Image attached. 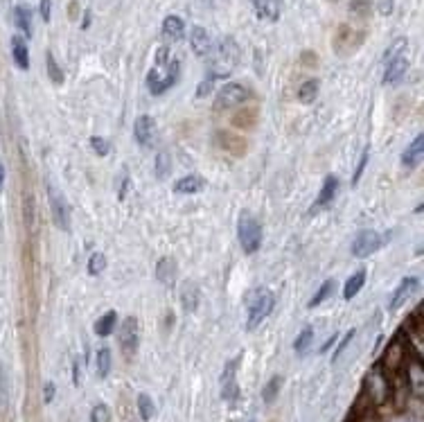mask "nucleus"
Masks as SVG:
<instances>
[{
  "instance_id": "1",
  "label": "nucleus",
  "mask_w": 424,
  "mask_h": 422,
  "mask_svg": "<svg viewBox=\"0 0 424 422\" xmlns=\"http://www.w3.org/2000/svg\"><path fill=\"white\" fill-rule=\"evenodd\" d=\"M178 79V59L169 56L167 48H160L156 52V66L147 75V88L151 95H162L169 91Z\"/></svg>"
},
{
  "instance_id": "2",
  "label": "nucleus",
  "mask_w": 424,
  "mask_h": 422,
  "mask_svg": "<svg viewBox=\"0 0 424 422\" xmlns=\"http://www.w3.org/2000/svg\"><path fill=\"white\" fill-rule=\"evenodd\" d=\"M210 79H224L235 70L240 61V45L235 43V39L224 36L215 48H210Z\"/></svg>"
},
{
  "instance_id": "3",
  "label": "nucleus",
  "mask_w": 424,
  "mask_h": 422,
  "mask_svg": "<svg viewBox=\"0 0 424 422\" xmlns=\"http://www.w3.org/2000/svg\"><path fill=\"white\" fill-rule=\"evenodd\" d=\"M273 307H275V296H273L271 289L257 287V289L248 291V296H246V310H248L246 330H255L259 323L273 312Z\"/></svg>"
},
{
  "instance_id": "4",
  "label": "nucleus",
  "mask_w": 424,
  "mask_h": 422,
  "mask_svg": "<svg viewBox=\"0 0 424 422\" xmlns=\"http://www.w3.org/2000/svg\"><path fill=\"white\" fill-rule=\"evenodd\" d=\"M363 41H365V32L363 30L343 23V25H339L337 34H334L332 45H334V52H337L339 56H350L363 45Z\"/></svg>"
},
{
  "instance_id": "5",
  "label": "nucleus",
  "mask_w": 424,
  "mask_h": 422,
  "mask_svg": "<svg viewBox=\"0 0 424 422\" xmlns=\"http://www.w3.org/2000/svg\"><path fill=\"white\" fill-rule=\"evenodd\" d=\"M363 395L368 397L370 404H377V407H381V404L390 397V384H388L386 372L381 370V366H372L368 375H365Z\"/></svg>"
},
{
  "instance_id": "6",
  "label": "nucleus",
  "mask_w": 424,
  "mask_h": 422,
  "mask_svg": "<svg viewBox=\"0 0 424 422\" xmlns=\"http://www.w3.org/2000/svg\"><path fill=\"white\" fill-rule=\"evenodd\" d=\"M237 238L244 253H255L262 246V226H259V222L253 215L244 213L237 224Z\"/></svg>"
},
{
  "instance_id": "7",
  "label": "nucleus",
  "mask_w": 424,
  "mask_h": 422,
  "mask_svg": "<svg viewBox=\"0 0 424 422\" xmlns=\"http://www.w3.org/2000/svg\"><path fill=\"white\" fill-rule=\"evenodd\" d=\"M138 344H140V323H138L136 316H127L120 326V348L127 359H131L136 355Z\"/></svg>"
},
{
  "instance_id": "8",
  "label": "nucleus",
  "mask_w": 424,
  "mask_h": 422,
  "mask_svg": "<svg viewBox=\"0 0 424 422\" xmlns=\"http://www.w3.org/2000/svg\"><path fill=\"white\" fill-rule=\"evenodd\" d=\"M248 100V91L244 88L242 84H226L222 91L217 93V100H215V111H228V109H235L240 107Z\"/></svg>"
},
{
  "instance_id": "9",
  "label": "nucleus",
  "mask_w": 424,
  "mask_h": 422,
  "mask_svg": "<svg viewBox=\"0 0 424 422\" xmlns=\"http://www.w3.org/2000/svg\"><path fill=\"white\" fill-rule=\"evenodd\" d=\"M406 359V348H404V341L395 337L390 344L386 346V350L384 355H381V370H386V372H397L399 366L404 363Z\"/></svg>"
},
{
  "instance_id": "10",
  "label": "nucleus",
  "mask_w": 424,
  "mask_h": 422,
  "mask_svg": "<svg viewBox=\"0 0 424 422\" xmlns=\"http://www.w3.org/2000/svg\"><path fill=\"white\" fill-rule=\"evenodd\" d=\"M237 366L240 359H231L226 363L224 375H222V397L226 402H235L240 397V386H237Z\"/></svg>"
},
{
  "instance_id": "11",
  "label": "nucleus",
  "mask_w": 424,
  "mask_h": 422,
  "mask_svg": "<svg viewBox=\"0 0 424 422\" xmlns=\"http://www.w3.org/2000/svg\"><path fill=\"white\" fill-rule=\"evenodd\" d=\"M379 246H381L379 233H374V231H361V233H359L357 238H354V242H352V255H354V257H368V255H372Z\"/></svg>"
},
{
  "instance_id": "12",
  "label": "nucleus",
  "mask_w": 424,
  "mask_h": 422,
  "mask_svg": "<svg viewBox=\"0 0 424 422\" xmlns=\"http://www.w3.org/2000/svg\"><path fill=\"white\" fill-rule=\"evenodd\" d=\"M418 287H420V280H418V278H404L402 282H399V287L395 289V294L390 296L388 310H390V312L399 310V307H402L406 300H409V298L415 294V291H418Z\"/></svg>"
},
{
  "instance_id": "13",
  "label": "nucleus",
  "mask_w": 424,
  "mask_h": 422,
  "mask_svg": "<svg viewBox=\"0 0 424 422\" xmlns=\"http://www.w3.org/2000/svg\"><path fill=\"white\" fill-rule=\"evenodd\" d=\"M50 206H52V217L54 224L59 226L61 231H70V208L66 204V199L61 194H56L54 190L50 192Z\"/></svg>"
},
{
  "instance_id": "14",
  "label": "nucleus",
  "mask_w": 424,
  "mask_h": 422,
  "mask_svg": "<svg viewBox=\"0 0 424 422\" xmlns=\"http://www.w3.org/2000/svg\"><path fill=\"white\" fill-rule=\"evenodd\" d=\"M134 136L136 140L142 145V147H151L153 136H156V123H153L151 116H140L134 125Z\"/></svg>"
},
{
  "instance_id": "15",
  "label": "nucleus",
  "mask_w": 424,
  "mask_h": 422,
  "mask_svg": "<svg viewBox=\"0 0 424 422\" xmlns=\"http://www.w3.org/2000/svg\"><path fill=\"white\" fill-rule=\"evenodd\" d=\"M337 190H339V178L330 174L328 178H325L323 188H321V192H318V199L312 204V210H309V213L314 215V213H318V210H321V208L330 206V204H332V199L337 197Z\"/></svg>"
},
{
  "instance_id": "16",
  "label": "nucleus",
  "mask_w": 424,
  "mask_h": 422,
  "mask_svg": "<svg viewBox=\"0 0 424 422\" xmlns=\"http://www.w3.org/2000/svg\"><path fill=\"white\" fill-rule=\"evenodd\" d=\"M409 70V59L406 54H397L395 59L386 61V72H384V84H395L404 77V72Z\"/></svg>"
},
{
  "instance_id": "17",
  "label": "nucleus",
  "mask_w": 424,
  "mask_h": 422,
  "mask_svg": "<svg viewBox=\"0 0 424 422\" xmlns=\"http://www.w3.org/2000/svg\"><path fill=\"white\" fill-rule=\"evenodd\" d=\"M217 143H219V147L226 149V151H231L235 154V156H242L244 151H246V140L240 136H235V134H228V131H219L217 134Z\"/></svg>"
},
{
  "instance_id": "18",
  "label": "nucleus",
  "mask_w": 424,
  "mask_h": 422,
  "mask_svg": "<svg viewBox=\"0 0 424 422\" xmlns=\"http://www.w3.org/2000/svg\"><path fill=\"white\" fill-rule=\"evenodd\" d=\"M253 7L259 19L264 21H278L280 19V10H282V3L280 0H251Z\"/></svg>"
},
{
  "instance_id": "19",
  "label": "nucleus",
  "mask_w": 424,
  "mask_h": 422,
  "mask_svg": "<svg viewBox=\"0 0 424 422\" xmlns=\"http://www.w3.org/2000/svg\"><path fill=\"white\" fill-rule=\"evenodd\" d=\"M190 45H192L194 54L206 56V54L210 52V48H212L210 34H208V32L203 30L201 25H194V28H192V34H190Z\"/></svg>"
},
{
  "instance_id": "20",
  "label": "nucleus",
  "mask_w": 424,
  "mask_h": 422,
  "mask_svg": "<svg viewBox=\"0 0 424 422\" xmlns=\"http://www.w3.org/2000/svg\"><path fill=\"white\" fill-rule=\"evenodd\" d=\"M406 384L418 397L424 393V366L420 359H413L409 363V379H406Z\"/></svg>"
},
{
  "instance_id": "21",
  "label": "nucleus",
  "mask_w": 424,
  "mask_h": 422,
  "mask_svg": "<svg viewBox=\"0 0 424 422\" xmlns=\"http://www.w3.org/2000/svg\"><path fill=\"white\" fill-rule=\"evenodd\" d=\"M183 34H185V23L181 16H167L162 21V36L167 41H178V39H183Z\"/></svg>"
},
{
  "instance_id": "22",
  "label": "nucleus",
  "mask_w": 424,
  "mask_h": 422,
  "mask_svg": "<svg viewBox=\"0 0 424 422\" xmlns=\"http://www.w3.org/2000/svg\"><path fill=\"white\" fill-rule=\"evenodd\" d=\"M422 156H424V138L422 136H415V140L406 147L404 156H402V163L406 167H415L422 163Z\"/></svg>"
},
{
  "instance_id": "23",
  "label": "nucleus",
  "mask_w": 424,
  "mask_h": 422,
  "mask_svg": "<svg viewBox=\"0 0 424 422\" xmlns=\"http://www.w3.org/2000/svg\"><path fill=\"white\" fill-rule=\"evenodd\" d=\"M12 56L16 61V66L21 70H28L30 68V52H28V43L23 41L21 36H14L12 39Z\"/></svg>"
},
{
  "instance_id": "24",
  "label": "nucleus",
  "mask_w": 424,
  "mask_h": 422,
  "mask_svg": "<svg viewBox=\"0 0 424 422\" xmlns=\"http://www.w3.org/2000/svg\"><path fill=\"white\" fill-rule=\"evenodd\" d=\"M199 287L194 282H185L183 289H181V303H183V310L185 312H194L199 307Z\"/></svg>"
},
{
  "instance_id": "25",
  "label": "nucleus",
  "mask_w": 424,
  "mask_h": 422,
  "mask_svg": "<svg viewBox=\"0 0 424 422\" xmlns=\"http://www.w3.org/2000/svg\"><path fill=\"white\" fill-rule=\"evenodd\" d=\"M156 278L162 282V285H172L176 278V262L169 257H162L156 264Z\"/></svg>"
},
{
  "instance_id": "26",
  "label": "nucleus",
  "mask_w": 424,
  "mask_h": 422,
  "mask_svg": "<svg viewBox=\"0 0 424 422\" xmlns=\"http://www.w3.org/2000/svg\"><path fill=\"white\" fill-rule=\"evenodd\" d=\"M201 188H203V181L197 174H192V176H183L181 181H176L174 192H178V194H197Z\"/></svg>"
},
{
  "instance_id": "27",
  "label": "nucleus",
  "mask_w": 424,
  "mask_h": 422,
  "mask_svg": "<svg viewBox=\"0 0 424 422\" xmlns=\"http://www.w3.org/2000/svg\"><path fill=\"white\" fill-rule=\"evenodd\" d=\"M14 21H16V28L23 30V34H32V12L28 10L25 5H19L14 10Z\"/></svg>"
},
{
  "instance_id": "28",
  "label": "nucleus",
  "mask_w": 424,
  "mask_h": 422,
  "mask_svg": "<svg viewBox=\"0 0 424 422\" xmlns=\"http://www.w3.org/2000/svg\"><path fill=\"white\" fill-rule=\"evenodd\" d=\"M372 14V3L370 0H352L350 3V16L354 21H368Z\"/></svg>"
},
{
  "instance_id": "29",
  "label": "nucleus",
  "mask_w": 424,
  "mask_h": 422,
  "mask_svg": "<svg viewBox=\"0 0 424 422\" xmlns=\"http://www.w3.org/2000/svg\"><path fill=\"white\" fill-rule=\"evenodd\" d=\"M318 88H321V82H318V79H307V82L300 84V88H298V100L303 104H312L318 95Z\"/></svg>"
},
{
  "instance_id": "30",
  "label": "nucleus",
  "mask_w": 424,
  "mask_h": 422,
  "mask_svg": "<svg viewBox=\"0 0 424 422\" xmlns=\"http://www.w3.org/2000/svg\"><path fill=\"white\" fill-rule=\"evenodd\" d=\"M255 120H257V109L248 107V109H242L237 116L233 118V125L240 129H253L255 127Z\"/></svg>"
},
{
  "instance_id": "31",
  "label": "nucleus",
  "mask_w": 424,
  "mask_h": 422,
  "mask_svg": "<svg viewBox=\"0 0 424 422\" xmlns=\"http://www.w3.org/2000/svg\"><path fill=\"white\" fill-rule=\"evenodd\" d=\"M116 323H118V314L116 312H106L100 321L95 323V335L97 337H109L113 328H116Z\"/></svg>"
},
{
  "instance_id": "32",
  "label": "nucleus",
  "mask_w": 424,
  "mask_h": 422,
  "mask_svg": "<svg viewBox=\"0 0 424 422\" xmlns=\"http://www.w3.org/2000/svg\"><path fill=\"white\" fill-rule=\"evenodd\" d=\"M363 282H365V271H357L354 275H350L348 278V282H346V289H343V296L348 298V300H352L359 291H361V287H363Z\"/></svg>"
},
{
  "instance_id": "33",
  "label": "nucleus",
  "mask_w": 424,
  "mask_h": 422,
  "mask_svg": "<svg viewBox=\"0 0 424 422\" xmlns=\"http://www.w3.org/2000/svg\"><path fill=\"white\" fill-rule=\"evenodd\" d=\"M95 366H97V377H100V379L109 377V372H111V350H109V348H102V350H97Z\"/></svg>"
},
{
  "instance_id": "34",
  "label": "nucleus",
  "mask_w": 424,
  "mask_h": 422,
  "mask_svg": "<svg viewBox=\"0 0 424 422\" xmlns=\"http://www.w3.org/2000/svg\"><path fill=\"white\" fill-rule=\"evenodd\" d=\"M280 388H282V377H280V375L271 377V379H268V384L264 386V391H262V400H264L266 404H271L275 397H278Z\"/></svg>"
},
{
  "instance_id": "35",
  "label": "nucleus",
  "mask_w": 424,
  "mask_h": 422,
  "mask_svg": "<svg viewBox=\"0 0 424 422\" xmlns=\"http://www.w3.org/2000/svg\"><path fill=\"white\" fill-rule=\"evenodd\" d=\"M138 413H140V418H142V420H151V418H153V413H156V407H153L151 397L147 395V393H140V395H138Z\"/></svg>"
},
{
  "instance_id": "36",
  "label": "nucleus",
  "mask_w": 424,
  "mask_h": 422,
  "mask_svg": "<svg viewBox=\"0 0 424 422\" xmlns=\"http://www.w3.org/2000/svg\"><path fill=\"white\" fill-rule=\"evenodd\" d=\"M312 341H314V330L305 328L303 332H300V337L296 339V344H293V350H296L298 355H305L309 350V346H312Z\"/></svg>"
},
{
  "instance_id": "37",
  "label": "nucleus",
  "mask_w": 424,
  "mask_h": 422,
  "mask_svg": "<svg viewBox=\"0 0 424 422\" xmlns=\"http://www.w3.org/2000/svg\"><path fill=\"white\" fill-rule=\"evenodd\" d=\"M172 169V160H169V154L167 151H160L156 156V163H153V172H156L158 178H165Z\"/></svg>"
},
{
  "instance_id": "38",
  "label": "nucleus",
  "mask_w": 424,
  "mask_h": 422,
  "mask_svg": "<svg viewBox=\"0 0 424 422\" xmlns=\"http://www.w3.org/2000/svg\"><path fill=\"white\" fill-rule=\"evenodd\" d=\"M390 393H395V407H397V409H404L406 402H409L411 388H409V384H406V381H397L395 391H390Z\"/></svg>"
},
{
  "instance_id": "39",
  "label": "nucleus",
  "mask_w": 424,
  "mask_h": 422,
  "mask_svg": "<svg viewBox=\"0 0 424 422\" xmlns=\"http://www.w3.org/2000/svg\"><path fill=\"white\" fill-rule=\"evenodd\" d=\"M45 66H47V75H50V79L54 84H63V72L59 68V63L54 61V54L47 52L45 54Z\"/></svg>"
},
{
  "instance_id": "40",
  "label": "nucleus",
  "mask_w": 424,
  "mask_h": 422,
  "mask_svg": "<svg viewBox=\"0 0 424 422\" xmlns=\"http://www.w3.org/2000/svg\"><path fill=\"white\" fill-rule=\"evenodd\" d=\"M332 291H334V280H325L323 285H321V289H318L316 294L312 296V300H309V307H312V310H314V307H318L325 298L332 294Z\"/></svg>"
},
{
  "instance_id": "41",
  "label": "nucleus",
  "mask_w": 424,
  "mask_h": 422,
  "mask_svg": "<svg viewBox=\"0 0 424 422\" xmlns=\"http://www.w3.org/2000/svg\"><path fill=\"white\" fill-rule=\"evenodd\" d=\"M106 266V255L104 253H93L91 260H88V273L91 275H100Z\"/></svg>"
},
{
  "instance_id": "42",
  "label": "nucleus",
  "mask_w": 424,
  "mask_h": 422,
  "mask_svg": "<svg viewBox=\"0 0 424 422\" xmlns=\"http://www.w3.org/2000/svg\"><path fill=\"white\" fill-rule=\"evenodd\" d=\"M91 422H111V409L106 404H95L91 411Z\"/></svg>"
},
{
  "instance_id": "43",
  "label": "nucleus",
  "mask_w": 424,
  "mask_h": 422,
  "mask_svg": "<svg viewBox=\"0 0 424 422\" xmlns=\"http://www.w3.org/2000/svg\"><path fill=\"white\" fill-rule=\"evenodd\" d=\"M91 147H93V151L97 154V156H106V154L111 151L109 140H106V138H100V136H93V138H91Z\"/></svg>"
},
{
  "instance_id": "44",
  "label": "nucleus",
  "mask_w": 424,
  "mask_h": 422,
  "mask_svg": "<svg viewBox=\"0 0 424 422\" xmlns=\"http://www.w3.org/2000/svg\"><path fill=\"white\" fill-rule=\"evenodd\" d=\"M352 339H354V330H350L348 335L343 337V341H341V344H339V348H337V350H334V357H332V361H337L339 357L343 355V350H346V348L350 346V341H352Z\"/></svg>"
},
{
  "instance_id": "45",
  "label": "nucleus",
  "mask_w": 424,
  "mask_h": 422,
  "mask_svg": "<svg viewBox=\"0 0 424 422\" xmlns=\"http://www.w3.org/2000/svg\"><path fill=\"white\" fill-rule=\"evenodd\" d=\"M365 163H368V149H363V154H361V160H359V165H357V169H354L352 183H359V178H361L363 169H365Z\"/></svg>"
},
{
  "instance_id": "46",
  "label": "nucleus",
  "mask_w": 424,
  "mask_h": 422,
  "mask_svg": "<svg viewBox=\"0 0 424 422\" xmlns=\"http://www.w3.org/2000/svg\"><path fill=\"white\" fill-rule=\"evenodd\" d=\"M212 86H215V79H203V82H201V86H199V91H197V95L199 97H206L210 91H212Z\"/></svg>"
},
{
  "instance_id": "47",
  "label": "nucleus",
  "mask_w": 424,
  "mask_h": 422,
  "mask_svg": "<svg viewBox=\"0 0 424 422\" xmlns=\"http://www.w3.org/2000/svg\"><path fill=\"white\" fill-rule=\"evenodd\" d=\"M377 10L381 16H388L390 12H393V0H379L377 3Z\"/></svg>"
},
{
  "instance_id": "48",
  "label": "nucleus",
  "mask_w": 424,
  "mask_h": 422,
  "mask_svg": "<svg viewBox=\"0 0 424 422\" xmlns=\"http://www.w3.org/2000/svg\"><path fill=\"white\" fill-rule=\"evenodd\" d=\"M54 397V384L52 381H47V384L43 386V402H52Z\"/></svg>"
},
{
  "instance_id": "49",
  "label": "nucleus",
  "mask_w": 424,
  "mask_h": 422,
  "mask_svg": "<svg viewBox=\"0 0 424 422\" xmlns=\"http://www.w3.org/2000/svg\"><path fill=\"white\" fill-rule=\"evenodd\" d=\"M50 0H41V16H43V21H50Z\"/></svg>"
},
{
  "instance_id": "50",
  "label": "nucleus",
  "mask_w": 424,
  "mask_h": 422,
  "mask_svg": "<svg viewBox=\"0 0 424 422\" xmlns=\"http://www.w3.org/2000/svg\"><path fill=\"white\" fill-rule=\"evenodd\" d=\"M3 183H5V167L0 163V190H3Z\"/></svg>"
},
{
  "instance_id": "51",
  "label": "nucleus",
  "mask_w": 424,
  "mask_h": 422,
  "mask_svg": "<svg viewBox=\"0 0 424 422\" xmlns=\"http://www.w3.org/2000/svg\"><path fill=\"white\" fill-rule=\"evenodd\" d=\"M395 422H418V420L411 418V416H402V418H397Z\"/></svg>"
},
{
  "instance_id": "52",
  "label": "nucleus",
  "mask_w": 424,
  "mask_h": 422,
  "mask_svg": "<svg viewBox=\"0 0 424 422\" xmlns=\"http://www.w3.org/2000/svg\"><path fill=\"white\" fill-rule=\"evenodd\" d=\"M75 384H79V359L75 361Z\"/></svg>"
},
{
  "instance_id": "53",
  "label": "nucleus",
  "mask_w": 424,
  "mask_h": 422,
  "mask_svg": "<svg viewBox=\"0 0 424 422\" xmlns=\"http://www.w3.org/2000/svg\"><path fill=\"white\" fill-rule=\"evenodd\" d=\"M334 341H337V337H332V339L328 341V344H325V346H323V350H328V348H330V346L334 344Z\"/></svg>"
},
{
  "instance_id": "54",
  "label": "nucleus",
  "mask_w": 424,
  "mask_h": 422,
  "mask_svg": "<svg viewBox=\"0 0 424 422\" xmlns=\"http://www.w3.org/2000/svg\"><path fill=\"white\" fill-rule=\"evenodd\" d=\"M77 14V3H72L70 5V16H75Z\"/></svg>"
},
{
  "instance_id": "55",
  "label": "nucleus",
  "mask_w": 424,
  "mask_h": 422,
  "mask_svg": "<svg viewBox=\"0 0 424 422\" xmlns=\"http://www.w3.org/2000/svg\"><path fill=\"white\" fill-rule=\"evenodd\" d=\"M363 422H379V420H377V418H365Z\"/></svg>"
},
{
  "instance_id": "56",
  "label": "nucleus",
  "mask_w": 424,
  "mask_h": 422,
  "mask_svg": "<svg viewBox=\"0 0 424 422\" xmlns=\"http://www.w3.org/2000/svg\"><path fill=\"white\" fill-rule=\"evenodd\" d=\"M330 3H339V0H330Z\"/></svg>"
},
{
  "instance_id": "57",
  "label": "nucleus",
  "mask_w": 424,
  "mask_h": 422,
  "mask_svg": "<svg viewBox=\"0 0 424 422\" xmlns=\"http://www.w3.org/2000/svg\"><path fill=\"white\" fill-rule=\"evenodd\" d=\"M350 422H352V420H350Z\"/></svg>"
}]
</instances>
